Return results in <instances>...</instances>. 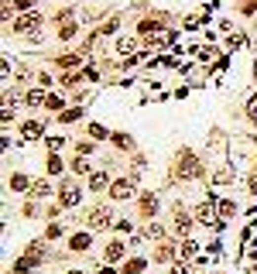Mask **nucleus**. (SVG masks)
<instances>
[{
  "label": "nucleus",
  "instance_id": "f257e3e1",
  "mask_svg": "<svg viewBox=\"0 0 257 274\" xmlns=\"http://www.w3.org/2000/svg\"><path fill=\"white\" fill-rule=\"evenodd\" d=\"M202 175V161L195 158L192 147H179L175 154V165H172V182H192Z\"/></svg>",
  "mask_w": 257,
  "mask_h": 274
},
{
  "label": "nucleus",
  "instance_id": "f03ea898",
  "mask_svg": "<svg viewBox=\"0 0 257 274\" xmlns=\"http://www.w3.org/2000/svg\"><path fill=\"white\" fill-rule=\"evenodd\" d=\"M117 219H113V209L110 206H93L89 212H86V230H107V226H113Z\"/></svg>",
  "mask_w": 257,
  "mask_h": 274
},
{
  "label": "nucleus",
  "instance_id": "7ed1b4c3",
  "mask_svg": "<svg viewBox=\"0 0 257 274\" xmlns=\"http://www.w3.org/2000/svg\"><path fill=\"white\" fill-rule=\"evenodd\" d=\"M192 226H195V216H189V212L182 209V203H175V209H172V230H175L182 240H189Z\"/></svg>",
  "mask_w": 257,
  "mask_h": 274
},
{
  "label": "nucleus",
  "instance_id": "20e7f679",
  "mask_svg": "<svg viewBox=\"0 0 257 274\" xmlns=\"http://www.w3.org/2000/svg\"><path fill=\"white\" fill-rule=\"evenodd\" d=\"M137 196V178L130 175V178H117L113 185H110V199L113 203H130Z\"/></svg>",
  "mask_w": 257,
  "mask_h": 274
},
{
  "label": "nucleus",
  "instance_id": "39448f33",
  "mask_svg": "<svg viewBox=\"0 0 257 274\" xmlns=\"http://www.w3.org/2000/svg\"><path fill=\"white\" fill-rule=\"evenodd\" d=\"M124 261H127V243L124 240H110L103 247V264L113 268V264H124Z\"/></svg>",
  "mask_w": 257,
  "mask_h": 274
},
{
  "label": "nucleus",
  "instance_id": "423d86ee",
  "mask_svg": "<svg viewBox=\"0 0 257 274\" xmlns=\"http://www.w3.org/2000/svg\"><path fill=\"white\" fill-rule=\"evenodd\" d=\"M79 199H82V189L65 178L62 185H59V206H62V209H72V206H79Z\"/></svg>",
  "mask_w": 257,
  "mask_h": 274
},
{
  "label": "nucleus",
  "instance_id": "0eeeda50",
  "mask_svg": "<svg viewBox=\"0 0 257 274\" xmlns=\"http://www.w3.org/2000/svg\"><path fill=\"white\" fill-rule=\"evenodd\" d=\"M137 34L141 38H147V41H154L158 34H165V24H161V17L154 14V17H144L141 24H137Z\"/></svg>",
  "mask_w": 257,
  "mask_h": 274
},
{
  "label": "nucleus",
  "instance_id": "6e6552de",
  "mask_svg": "<svg viewBox=\"0 0 257 274\" xmlns=\"http://www.w3.org/2000/svg\"><path fill=\"white\" fill-rule=\"evenodd\" d=\"M35 28H41V10L21 14V17L14 21V34H28V31H35Z\"/></svg>",
  "mask_w": 257,
  "mask_h": 274
},
{
  "label": "nucleus",
  "instance_id": "1a4fd4ad",
  "mask_svg": "<svg viewBox=\"0 0 257 274\" xmlns=\"http://www.w3.org/2000/svg\"><path fill=\"white\" fill-rule=\"evenodd\" d=\"M69 250H72V254H89V250H93V233H89V230L72 233V237H69Z\"/></svg>",
  "mask_w": 257,
  "mask_h": 274
},
{
  "label": "nucleus",
  "instance_id": "9d476101",
  "mask_svg": "<svg viewBox=\"0 0 257 274\" xmlns=\"http://www.w3.org/2000/svg\"><path fill=\"white\" fill-rule=\"evenodd\" d=\"M45 257H48V243H45V240H31L28 250H24V261H31V268H35V264H41Z\"/></svg>",
  "mask_w": 257,
  "mask_h": 274
},
{
  "label": "nucleus",
  "instance_id": "9b49d317",
  "mask_svg": "<svg viewBox=\"0 0 257 274\" xmlns=\"http://www.w3.org/2000/svg\"><path fill=\"white\" fill-rule=\"evenodd\" d=\"M86 185H89L93 192H103V189L110 192V185H113V182H110V171H107V168H96V171L86 178Z\"/></svg>",
  "mask_w": 257,
  "mask_h": 274
},
{
  "label": "nucleus",
  "instance_id": "f8f14e48",
  "mask_svg": "<svg viewBox=\"0 0 257 274\" xmlns=\"http://www.w3.org/2000/svg\"><path fill=\"white\" fill-rule=\"evenodd\" d=\"M179 257H182V254H179V247H175V243H168V240H161V243H158V250H154V261H158V264H172V261H179Z\"/></svg>",
  "mask_w": 257,
  "mask_h": 274
},
{
  "label": "nucleus",
  "instance_id": "ddd939ff",
  "mask_svg": "<svg viewBox=\"0 0 257 274\" xmlns=\"http://www.w3.org/2000/svg\"><path fill=\"white\" fill-rule=\"evenodd\" d=\"M137 206H141V216H144V219H151V216L161 209V203H158V196H154V192H144Z\"/></svg>",
  "mask_w": 257,
  "mask_h": 274
},
{
  "label": "nucleus",
  "instance_id": "4468645a",
  "mask_svg": "<svg viewBox=\"0 0 257 274\" xmlns=\"http://www.w3.org/2000/svg\"><path fill=\"white\" fill-rule=\"evenodd\" d=\"M31 185H35V182H31L28 175H21V171H14V175L7 178V189H10V192H31Z\"/></svg>",
  "mask_w": 257,
  "mask_h": 274
},
{
  "label": "nucleus",
  "instance_id": "2eb2a0df",
  "mask_svg": "<svg viewBox=\"0 0 257 274\" xmlns=\"http://www.w3.org/2000/svg\"><path fill=\"white\" fill-rule=\"evenodd\" d=\"M21 134L28 137V140H38V137L45 134V124H41V120H24V124H21Z\"/></svg>",
  "mask_w": 257,
  "mask_h": 274
},
{
  "label": "nucleus",
  "instance_id": "dca6fc26",
  "mask_svg": "<svg viewBox=\"0 0 257 274\" xmlns=\"http://www.w3.org/2000/svg\"><path fill=\"white\" fill-rule=\"evenodd\" d=\"M55 66H59V68H79V66H82V55H75V52H62V55H55Z\"/></svg>",
  "mask_w": 257,
  "mask_h": 274
},
{
  "label": "nucleus",
  "instance_id": "f3484780",
  "mask_svg": "<svg viewBox=\"0 0 257 274\" xmlns=\"http://www.w3.org/2000/svg\"><path fill=\"white\" fill-rule=\"evenodd\" d=\"M110 144L120 147V151H134V137H130L127 131H113V134H110Z\"/></svg>",
  "mask_w": 257,
  "mask_h": 274
},
{
  "label": "nucleus",
  "instance_id": "a211bd4d",
  "mask_svg": "<svg viewBox=\"0 0 257 274\" xmlns=\"http://www.w3.org/2000/svg\"><path fill=\"white\" fill-rule=\"evenodd\" d=\"M216 216H220V219L226 223L230 216H237V203H233V199H223V196H220V203H216Z\"/></svg>",
  "mask_w": 257,
  "mask_h": 274
},
{
  "label": "nucleus",
  "instance_id": "6ab92c4d",
  "mask_svg": "<svg viewBox=\"0 0 257 274\" xmlns=\"http://www.w3.org/2000/svg\"><path fill=\"white\" fill-rule=\"evenodd\" d=\"M48 196H52V185H48V182H35L31 192H28L31 203H41V199H48Z\"/></svg>",
  "mask_w": 257,
  "mask_h": 274
},
{
  "label": "nucleus",
  "instance_id": "aec40b11",
  "mask_svg": "<svg viewBox=\"0 0 257 274\" xmlns=\"http://www.w3.org/2000/svg\"><path fill=\"white\" fill-rule=\"evenodd\" d=\"M199 250H202V247L195 243L192 237H189V240H182V247H179V254H182V261H192V257H199Z\"/></svg>",
  "mask_w": 257,
  "mask_h": 274
},
{
  "label": "nucleus",
  "instance_id": "412c9836",
  "mask_svg": "<svg viewBox=\"0 0 257 274\" xmlns=\"http://www.w3.org/2000/svg\"><path fill=\"white\" fill-rule=\"evenodd\" d=\"M117 52L127 55V59H134V55H137V38H117Z\"/></svg>",
  "mask_w": 257,
  "mask_h": 274
},
{
  "label": "nucleus",
  "instance_id": "4be33fe9",
  "mask_svg": "<svg viewBox=\"0 0 257 274\" xmlns=\"http://www.w3.org/2000/svg\"><path fill=\"white\" fill-rule=\"evenodd\" d=\"M45 100H48V96H45V89H41V86L28 89V96H24V103H28V106H45Z\"/></svg>",
  "mask_w": 257,
  "mask_h": 274
},
{
  "label": "nucleus",
  "instance_id": "5701e85b",
  "mask_svg": "<svg viewBox=\"0 0 257 274\" xmlns=\"http://www.w3.org/2000/svg\"><path fill=\"white\" fill-rule=\"evenodd\" d=\"M233 178H237L233 168H216V171H213V185H230Z\"/></svg>",
  "mask_w": 257,
  "mask_h": 274
},
{
  "label": "nucleus",
  "instance_id": "b1692460",
  "mask_svg": "<svg viewBox=\"0 0 257 274\" xmlns=\"http://www.w3.org/2000/svg\"><path fill=\"white\" fill-rule=\"evenodd\" d=\"M75 31H79V24L69 17V21H62V28H59V41H72L75 38Z\"/></svg>",
  "mask_w": 257,
  "mask_h": 274
},
{
  "label": "nucleus",
  "instance_id": "393cba45",
  "mask_svg": "<svg viewBox=\"0 0 257 274\" xmlns=\"http://www.w3.org/2000/svg\"><path fill=\"white\" fill-rule=\"evenodd\" d=\"M144 268H147L144 257H127V261H124V274H141Z\"/></svg>",
  "mask_w": 257,
  "mask_h": 274
},
{
  "label": "nucleus",
  "instance_id": "a878e982",
  "mask_svg": "<svg viewBox=\"0 0 257 274\" xmlns=\"http://www.w3.org/2000/svg\"><path fill=\"white\" fill-rule=\"evenodd\" d=\"M79 117H82V110H79V106H65L62 113H59V124H75Z\"/></svg>",
  "mask_w": 257,
  "mask_h": 274
},
{
  "label": "nucleus",
  "instance_id": "bb28decb",
  "mask_svg": "<svg viewBox=\"0 0 257 274\" xmlns=\"http://www.w3.org/2000/svg\"><path fill=\"white\" fill-rule=\"evenodd\" d=\"M48 175H62L65 171V161L59 158V154H48V168H45Z\"/></svg>",
  "mask_w": 257,
  "mask_h": 274
},
{
  "label": "nucleus",
  "instance_id": "cd10ccee",
  "mask_svg": "<svg viewBox=\"0 0 257 274\" xmlns=\"http://www.w3.org/2000/svg\"><path fill=\"white\" fill-rule=\"evenodd\" d=\"M69 168H72L75 175H93V171H89V161H86V158H72V161H69Z\"/></svg>",
  "mask_w": 257,
  "mask_h": 274
},
{
  "label": "nucleus",
  "instance_id": "c85d7f7f",
  "mask_svg": "<svg viewBox=\"0 0 257 274\" xmlns=\"http://www.w3.org/2000/svg\"><path fill=\"white\" fill-rule=\"evenodd\" d=\"M144 237H147V240H165V226L147 223V226H144Z\"/></svg>",
  "mask_w": 257,
  "mask_h": 274
},
{
  "label": "nucleus",
  "instance_id": "c756f323",
  "mask_svg": "<svg viewBox=\"0 0 257 274\" xmlns=\"http://www.w3.org/2000/svg\"><path fill=\"white\" fill-rule=\"evenodd\" d=\"M45 147H48V151H52V154H59V151H62V147H65V137H59V134L45 137Z\"/></svg>",
  "mask_w": 257,
  "mask_h": 274
},
{
  "label": "nucleus",
  "instance_id": "7c9ffc66",
  "mask_svg": "<svg viewBox=\"0 0 257 274\" xmlns=\"http://www.w3.org/2000/svg\"><path fill=\"white\" fill-rule=\"evenodd\" d=\"M89 137H96V140H107V137H110V131H107L103 124H96V120H93V124H89Z\"/></svg>",
  "mask_w": 257,
  "mask_h": 274
},
{
  "label": "nucleus",
  "instance_id": "2f4dec72",
  "mask_svg": "<svg viewBox=\"0 0 257 274\" xmlns=\"http://www.w3.org/2000/svg\"><path fill=\"white\" fill-rule=\"evenodd\" d=\"M75 151H79V158H86V154H93V151H96V144H93V140H79V144H75Z\"/></svg>",
  "mask_w": 257,
  "mask_h": 274
},
{
  "label": "nucleus",
  "instance_id": "473e14b6",
  "mask_svg": "<svg viewBox=\"0 0 257 274\" xmlns=\"http://www.w3.org/2000/svg\"><path fill=\"white\" fill-rule=\"evenodd\" d=\"M62 237V223H48V230H45V240H59Z\"/></svg>",
  "mask_w": 257,
  "mask_h": 274
},
{
  "label": "nucleus",
  "instance_id": "72a5a7b5",
  "mask_svg": "<svg viewBox=\"0 0 257 274\" xmlns=\"http://www.w3.org/2000/svg\"><path fill=\"white\" fill-rule=\"evenodd\" d=\"M168 274H195V271L189 268V264H185V261H175V264L168 268Z\"/></svg>",
  "mask_w": 257,
  "mask_h": 274
},
{
  "label": "nucleus",
  "instance_id": "f704fd0d",
  "mask_svg": "<svg viewBox=\"0 0 257 274\" xmlns=\"http://www.w3.org/2000/svg\"><path fill=\"white\" fill-rule=\"evenodd\" d=\"M45 106H48V110H59V113H62V110H65L62 96H55V93H52V96H48V100H45Z\"/></svg>",
  "mask_w": 257,
  "mask_h": 274
},
{
  "label": "nucleus",
  "instance_id": "c9c22d12",
  "mask_svg": "<svg viewBox=\"0 0 257 274\" xmlns=\"http://www.w3.org/2000/svg\"><path fill=\"white\" fill-rule=\"evenodd\" d=\"M247 120H251V124H257V93L247 100Z\"/></svg>",
  "mask_w": 257,
  "mask_h": 274
},
{
  "label": "nucleus",
  "instance_id": "e433bc0d",
  "mask_svg": "<svg viewBox=\"0 0 257 274\" xmlns=\"http://www.w3.org/2000/svg\"><path fill=\"white\" fill-rule=\"evenodd\" d=\"M117 28H120V17H113V21H107V24H103V28L96 31V34H113Z\"/></svg>",
  "mask_w": 257,
  "mask_h": 274
},
{
  "label": "nucleus",
  "instance_id": "4c0bfd02",
  "mask_svg": "<svg viewBox=\"0 0 257 274\" xmlns=\"http://www.w3.org/2000/svg\"><path fill=\"white\" fill-rule=\"evenodd\" d=\"M199 24H202V14H189V17H185V28H189V31L199 28Z\"/></svg>",
  "mask_w": 257,
  "mask_h": 274
},
{
  "label": "nucleus",
  "instance_id": "58836bf2",
  "mask_svg": "<svg viewBox=\"0 0 257 274\" xmlns=\"http://www.w3.org/2000/svg\"><path fill=\"white\" fill-rule=\"evenodd\" d=\"M240 45H244V34H230L226 38V48H240Z\"/></svg>",
  "mask_w": 257,
  "mask_h": 274
},
{
  "label": "nucleus",
  "instance_id": "ea45409f",
  "mask_svg": "<svg viewBox=\"0 0 257 274\" xmlns=\"http://www.w3.org/2000/svg\"><path fill=\"white\" fill-rule=\"evenodd\" d=\"M10 3H14L21 14H31V0H10Z\"/></svg>",
  "mask_w": 257,
  "mask_h": 274
},
{
  "label": "nucleus",
  "instance_id": "a19ab883",
  "mask_svg": "<svg viewBox=\"0 0 257 274\" xmlns=\"http://www.w3.org/2000/svg\"><path fill=\"white\" fill-rule=\"evenodd\" d=\"M257 10V0H244V3H240V14H254Z\"/></svg>",
  "mask_w": 257,
  "mask_h": 274
},
{
  "label": "nucleus",
  "instance_id": "79ce46f5",
  "mask_svg": "<svg viewBox=\"0 0 257 274\" xmlns=\"http://www.w3.org/2000/svg\"><path fill=\"white\" fill-rule=\"evenodd\" d=\"M0 120H3V127H7V124L14 120V110H10V106H3V113H0Z\"/></svg>",
  "mask_w": 257,
  "mask_h": 274
},
{
  "label": "nucleus",
  "instance_id": "37998d69",
  "mask_svg": "<svg viewBox=\"0 0 257 274\" xmlns=\"http://www.w3.org/2000/svg\"><path fill=\"white\" fill-rule=\"evenodd\" d=\"M0 75H3V79L10 75V59H7V55H3V62H0Z\"/></svg>",
  "mask_w": 257,
  "mask_h": 274
},
{
  "label": "nucleus",
  "instance_id": "c03bdc74",
  "mask_svg": "<svg viewBox=\"0 0 257 274\" xmlns=\"http://www.w3.org/2000/svg\"><path fill=\"white\" fill-rule=\"evenodd\" d=\"M86 79H93V82H96V79H100V68H96V66H86Z\"/></svg>",
  "mask_w": 257,
  "mask_h": 274
},
{
  "label": "nucleus",
  "instance_id": "a18cd8bd",
  "mask_svg": "<svg viewBox=\"0 0 257 274\" xmlns=\"http://www.w3.org/2000/svg\"><path fill=\"white\" fill-rule=\"evenodd\" d=\"M113 230H120V233H130V223H127V219H117V223H113Z\"/></svg>",
  "mask_w": 257,
  "mask_h": 274
},
{
  "label": "nucleus",
  "instance_id": "49530a36",
  "mask_svg": "<svg viewBox=\"0 0 257 274\" xmlns=\"http://www.w3.org/2000/svg\"><path fill=\"white\" fill-rule=\"evenodd\" d=\"M100 274H117V268H100Z\"/></svg>",
  "mask_w": 257,
  "mask_h": 274
},
{
  "label": "nucleus",
  "instance_id": "de8ad7c7",
  "mask_svg": "<svg viewBox=\"0 0 257 274\" xmlns=\"http://www.w3.org/2000/svg\"><path fill=\"white\" fill-rule=\"evenodd\" d=\"M251 192H254V196H257V175H254V178H251Z\"/></svg>",
  "mask_w": 257,
  "mask_h": 274
},
{
  "label": "nucleus",
  "instance_id": "09e8293b",
  "mask_svg": "<svg viewBox=\"0 0 257 274\" xmlns=\"http://www.w3.org/2000/svg\"><path fill=\"white\" fill-rule=\"evenodd\" d=\"M69 274H86V271H69Z\"/></svg>",
  "mask_w": 257,
  "mask_h": 274
}]
</instances>
